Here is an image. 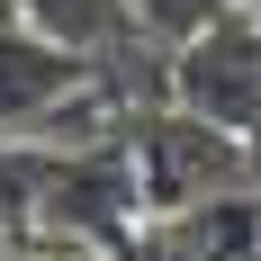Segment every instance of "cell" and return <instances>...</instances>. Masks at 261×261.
Masks as SVG:
<instances>
[{
  "label": "cell",
  "mask_w": 261,
  "mask_h": 261,
  "mask_svg": "<svg viewBox=\"0 0 261 261\" xmlns=\"http://www.w3.org/2000/svg\"><path fill=\"white\" fill-rule=\"evenodd\" d=\"M126 144H135L144 216H180L198 198H225V189H261V144L198 117V108H180V99H144Z\"/></svg>",
  "instance_id": "6da1fadb"
},
{
  "label": "cell",
  "mask_w": 261,
  "mask_h": 261,
  "mask_svg": "<svg viewBox=\"0 0 261 261\" xmlns=\"http://www.w3.org/2000/svg\"><path fill=\"white\" fill-rule=\"evenodd\" d=\"M171 99L261 144V0H234L207 36L171 54Z\"/></svg>",
  "instance_id": "7a4b0ae2"
},
{
  "label": "cell",
  "mask_w": 261,
  "mask_h": 261,
  "mask_svg": "<svg viewBox=\"0 0 261 261\" xmlns=\"http://www.w3.org/2000/svg\"><path fill=\"white\" fill-rule=\"evenodd\" d=\"M0 9H18L27 27H45L63 36L72 54H90L117 90H126V54H162L144 27H135V0H0Z\"/></svg>",
  "instance_id": "3957f363"
},
{
  "label": "cell",
  "mask_w": 261,
  "mask_h": 261,
  "mask_svg": "<svg viewBox=\"0 0 261 261\" xmlns=\"http://www.w3.org/2000/svg\"><path fill=\"white\" fill-rule=\"evenodd\" d=\"M225 9H234V0H135V27H144L162 54H180L189 36H207Z\"/></svg>",
  "instance_id": "277c9868"
}]
</instances>
